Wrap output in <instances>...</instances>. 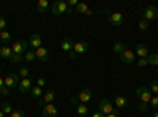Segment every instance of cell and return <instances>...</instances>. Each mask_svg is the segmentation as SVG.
I'll return each mask as SVG.
<instances>
[{
	"mask_svg": "<svg viewBox=\"0 0 158 117\" xmlns=\"http://www.w3.org/2000/svg\"><path fill=\"white\" fill-rule=\"evenodd\" d=\"M27 49H29V41L27 40H16L15 43L11 44V51H13L11 62L13 63H19L22 60V56L27 52Z\"/></svg>",
	"mask_w": 158,
	"mask_h": 117,
	"instance_id": "obj_1",
	"label": "cell"
},
{
	"mask_svg": "<svg viewBox=\"0 0 158 117\" xmlns=\"http://www.w3.org/2000/svg\"><path fill=\"white\" fill-rule=\"evenodd\" d=\"M136 97L141 100V105L138 106V109L141 112H146L149 109V103H150V98H152V92L149 90V87H144V86L138 87L136 89Z\"/></svg>",
	"mask_w": 158,
	"mask_h": 117,
	"instance_id": "obj_2",
	"label": "cell"
},
{
	"mask_svg": "<svg viewBox=\"0 0 158 117\" xmlns=\"http://www.w3.org/2000/svg\"><path fill=\"white\" fill-rule=\"evenodd\" d=\"M89 101H92V90H90V89H82L81 92H79V95L70 98V103H71V105H74V106L77 105V103L87 105Z\"/></svg>",
	"mask_w": 158,
	"mask_h": 117,
	"instance_id": "obj_3",
	"label": "cell"
},
{
	"mask_svg": "<svg viewBox=\"0 0 158 117\" xmlns=\"http://www.w3.org/2000/svg\"><path fill=\"white\" fill-rule=\"evenodd\" d=\"M90 51V44L85 40H79L73 44V52L70 54V59H76L79 54H85Z\"/></svg>",
	"mask_w": 158,
	"mask_h": 117,
	"instance_id": "obj_4",
	"label": "cell"
},
{
	"mask_svg": "<svg viewBox=\"0 0 158 117\" xmlns=\"http://www.w3.org/2000/svg\"><path fill=\"white\" fill-rule=\"evenodd\" d=\"M51 11H52V15H56V16H60L63 13H73V10L68 8V3L63 2V0H56L54 5L51 6Z\"/></svg>",
	"mask_w": 158,
	"mask_h": 117,
	"instance_id": "obj_5",
	"label": "cell"
},
{
	"mask_svg": "<svg viewBox=\"0 0 158 117\" xmlns=\"http://www.w3.org/2000/svg\"><path fill=\"white\" fill-rule=\"evenodd\" d=\"M98 111L101 112V114H112V112H115V108H114V103L109 100V98H103L100 103H98Z\"/></svg>",
	"mask_w": 158,
	"mask_h": 117,
	"instance_id": "obj_6",
	"label": "cell"
},
{
	"mask_svg": "<svg viewBox=\"0 0 158 117\" xmlns=\"http://www.w3.org/2000/svg\"><path fill=\"white\" fill-rule=\"evenodd\" d=\"M156 18H158V8L155 5H149L146 10L142 11V19H146L147 22L155 21Z\"/></svg>",
	"mask_w": 158,
	"mask_h": 117,
	"instance_id": "obj_7",
	"label": "cell"
},
{
	"mask_svg": "<svg viewBox=\"0 0 158 117\" xmlns=\"http://www.w3.org/2000/svg\"><path fill=\"white\" fill-rule=\"evenodd\" d=\"M54 98H56V90L54 89H49L48 92L43 94L41 100H38V106L43 108V106H46V105H49V103L54 101Z\"/></svg>",
	"mask_w": 158,
	"mask_h": 117,
	"instance_id": "obj_8",
	"label": "cell"
},
{
	"mask_svg": "<svg viewBox=\"0 0 158 117\" xmlns=\"http://www.w3.org/2000/svg\"><path fill=\"white\" fill-rule=\"evenodd\" d=\"M19 82H21V76L16 73H10L8 76H5V87L8 89H15L16 86L19 87Z\"/></svg>",
	"mask_w": 158,
	"mask_h": 117,
	"instance_id": "obj_9",
	"label": "cell"
},
{
	"mask_svg": "<svg viewBox=\"0 0 158 117\" xmlns=\"http://www.w3.org/2000/svg\"><path fill=\"white\" fill-rule=\"evenodd\" d=\"M108 13V21L112 24V25H122L123 24V21H125V18H123V15L122 13H118V11H114V13H109V11H106Z\"/></svg>",
	"mask_w": 158,
	"mask_h": 117,
	"instance_id": "obj_10",
	"label": "cell"
},
{
	"mask_svg": "<svg viewBox=\"0 0 158 117\" xmlns=\"http://www.w3.org/2000/svg\"><path fill=\"white\" fill-rule=\"evenodd\" d=\"M120 57V60H122V63H125V65H131V63H135V60H136V56H135V51H130V49H125L123 52L118 56Z\"/></svg>",
	"mask_w": 158,
	"mask_h": 117,
	"instance_id": "obj_11",
	"label": "cell"
},
{
	"mask_svg": "<svg viewBox=\"0 0 158 117\" xmlns=\"http://www.w3.org/2000/svg\"><path fill=\"white\" fill-rule=\"evenodd\" d=\"M149 48L146 46V44H142V43H139V44H136V48H135V56H138L139 59H147L149 57Z\"/></svg>",
	"mask_w": 158,
	"mask_h": 117,
	"instance_id": "obj_12",
	"label": "cell"
},
{
	"mask_svg": "<svg viewBox=\"0 0 158 117\" xmlns=\"http://www.w3.org/2000/svg\"><path fill=\"white\" fill-rule=\"evenodd\" d=\"M57 112H59L57 108L52 105V103L43 106V109H41V115H43V117H57Z\"/></svg>",
	"mask_w": 158,
	"mask_h": 117,
	"instance_id": "obj_13",
	"label": "cell"
},
{
	"mask_svg": "<svg viewBox=\"0 0 158 117\" xmlns=\"http://www.w3.org/2000/svg\"><path fill=\"white\" fill-rule=\"evenodd\" d=\"M112 103H114V108H115V109H125V108L128 106L130 101H128V98L123 97V95H117Z\"/></svg>",
	"mask_w": 158,
	"mask_h": 117,
	"instance_id": "obj_14",
	"label": "cell"
},
{
	"mask_svg": "<svg viewBox=\"0 0 158 117\" xmlns=\"http://www.w3.org/2000/svg\"><path fill=\"white\" fill-rule=\"evenodd\" d=\"M32 79L30 77H25V79H21L19 82V92L21 94H29L30 90H32Z\"/></svg>",
	"mask_w": 158,
	"mask_h": 117,
	"instance_id": "obj_15",
	"label": "cell"
},
{
	"mask_svg": "<svg viewBox=\"0 0 158 117\" xmlns=\"http://www.w3.org/2000/svg\"><path fill=\"white\" fill-rule=\"evenodd\" d=\"M35 56H36V59H38L40 62H48V60H49V51L41 46V48L35 49Z\"/></svg>",
	"mask_w": 158,
	"mask_h": 117,
	"instance_id": "obj_16",
	"label": "cell"
},
{
	"mask_svg": "<svg viewBox=\"0 0 158 117\" xmlns=\"http://www.w3.org/2000/svg\"><path fill=\"white\" fill-rule=\"evenodd\" d=\"M73 40L70 36H67V38H63L62 40V43H60V48H62V51H65V52H68V56L73 52Z\"/></svg>",
	"mask_w": 158,
	"mask_h": 117,
	"instance_id": "obj_17",
	"label": "cell"
},
{
	"mask_svg": "<svg viewBox=\"0 0 158 117\" xmlns=\"http://www.w3.org/2000/svg\"><path fill=\"white\" fill-rule=\"evenodd\" d=\"M29 44L33 48V49H38L41 48V36H40L38 33H33L29 36Z\"/></svg>",
	"mask_w": 158,
	"mask_h": 117,
	"instance_id": "obj_18",
	"label": "cell"
},
{
	"mask_svg": "<svg viewBox=\"0 0 158 117\" xmlns=\"http://www.w3.org/2000/svg\"><path fill=\"white\" fill-rule=\"evenodd\" d=\"M0 57L6 59V60H11V57H13L11 46H2V48H0Z\"/></svg>",
	"mask_w": 158,
	"mask_h": 117,
	"instance_id": "obj_19",
	"label": "cell"
},
{
	"mask_svg": "<svg viewBox=\"0 0 158 117\" xmlns=\"http://www.w3.org/2000/svg\"><path fill=\"white\" fill-rule=\"evenodd\" d=\"M35 8H36V13H46L49 8V2L48 0H38Z\"/></svg>",
	"mask_w": 158,
	"mask_h": 117,
	"instance_id": "obj_20",
	"label": "cell"
},
{
	"mask_svg": "<svg viewBox=\"0 0 158 117\" xmlns=\"http://www.w3.org/2000/svg\"><path fill=\"white\" fill-rule=\"evenodd\" d=\"M125 49H127V48H125V44H123V43H120V41H117V43H114V44H112V52H114L115 56H120Z\"/></svg>",
	"mask_w": 158,
	"mask_h": 117,
	"instance_id": "obj_21",
	"label": "cell"
},
{
	"mask_svg": "<svg viewBox=\"0 0 158 117\" xmlns=\"http://www.w3.org/2000/svg\"><path fill=\"white\" fill-rule=\"evenodd\" d=\"M76 114H77V115H81V117L87 115V114H89V108H87V105L77 103V105H76Z\"/></svg>",
	"mask_w": 158,
	"mask_h": 117,
	"instance_id": "obj_22",
	"label": "cell"
},
{
	"mask_svg": "<svg viewBox=\"0 0 158 117\" xmlns=\"http://www.w3.org/2000/svg\"><path fill=\"white\" fill-rule=\"evenodd\" d=\"M30 95H32L35 100H41V97H43V89H41V87H38V86L32 87V90H30Z\"/></svg>",
	"mask_w": 158,
	"mask_h": 117,
	"instance_id": "obj_23",
	"label": "cell"
},
{
	"mask_svg": "<svg viewBox=\"0 0 158 117\" xmlns=\"http://www.w3.org/2000/svg\"><path fill=\"white\" fill-rule=\"evenodd\" d=\"M147 63L153 65V67H158V54L156 52H150L149 57H147Z\"/></svg>",
	"mask_w": 158,
	"mask_h": 117,
	"instance_id": "obj_24",
	"label": "cell"
},
{
	"mask_svg": "<svg viewBox=\"0 0 158 117\" xmlns=\"http://www.w3.org/2000/svg\"><path fill=\"white\" fill-rule=\"evenodd\" d=\"M11 33L10 32H6V30H2V32H0V41H2V43H10L11 41Z\"/></svg>",
	"mask_w": 158,
	"mask_h": 117,
	"instance_id": "obj_25",
	"label": "cell"
},
{
	"mask_svg": "<svg viewBox=\"0 0 158 117\" xmlns=\"http://www.w3.org/2000/svg\"><path fill=\"white\" fill-rule=\"evenodd\" d=\"M89 10H90V8L87 6V3H77V5H76V8H74V11H76V13H84V15H85V13H87Z\"/></svg>",
	"mask_w": 158,
	"mask_h": 117,
	"instance_id": "obj_26",
	"label": "cell"
},
{
	"mask_svg": "<svg viewBox=\"0 0 158 117\" xmlns=\"http://www.w3.org/2000/svg\"><path fill=\"white\" fill-rule=\"evenodd\" d=\"M18 74L21 76V79H25V77H30V71H29V68H27V67H21Z\"/></svg>",
	"mask_w": 158,
	"mask_h": 117,
	"instance_id": "obj_27",
	"label": "cell"
},
{
	"mask_svg": "<svg viewBox=\"0 0 158 117\" xmlns=\"http://www.w3.org/2000/svg\"><path fill=\"white\" fill-rule=\"evenodd\" d=\"M138 29H139L141 32H146V30L149 29V22H147L146 19H141V21L138 22Z\"/></svg>",
	"mask_w": 158,
	"mask_h": 117,
	"instance_id": "obj_28",
	"label": "cell"
},
{
	"mask_svg": "<svg viewBox=\"0 0 158 117\" xmlns=\"http://www.w3.org/2000/svg\"><path fill=\"white\" fill-rule=\"evenodd\" d=\"M24 59L27 60V62H33V60H36V56H35V51H27V52L24 54Z\"/></svg>",
	"mask_w": 158,
	"mask_h": 117,
	"instance_id": "obj_29",
	"label": "cell"
},
{
	"mask_svg": "<svg viewBox=\"0 0 158 117\" xmlns=\"http://www.w3.org/2000/svg\"><path fill=\"white\" fill-rule=\"evenodd\" d=\"M2 111H3L5 114H11L15 109H13V106L10 105V103H6V101H5V103H2Z\"/></svg>",
	"mask_w": 158,
	"mask_h": 117,
	"instance_id": "obj_30",
	"label": "cell"
},
{
	"mask_svg": "<svg viewBox=\"0 0 158 117\" xmlns=\"http://www.w3.org/2000/svg\"><path fill=\"white\" fill-rule=\"evenodd\" d=\"M149 90H150L152 94L158 95V81H156V79H153V81L150 82V87H149Z\"/></svg>",
	"mask_w": 158,
	"mask_h": 117,
	"instance_id": "obj_31",
	"label": "cell"
},
{
	"mask_svg": "<svg viewBox=\"0 0 158 117\" xmlns=\"http://www.w3.org/2000/svg\"><path fill=\"white\" fill-rule=\"evenodd\" d=\"M149 106H152L153 109H156V108H158V95H152V98H150V103H149Z\"/></svg>",
	"mask_w": 158,
	"mask_h": 117,
	"instance_id": "obj_32",
	"label": "cell"
},
{
	"mask_svg": "<svg viewBox=\"0 0 158 117\" xmlns=\"http://www.w3.org/2000/svg\"><path fill=\"white\" fill-rule=\"evenodd\" d=\"M136 65H138V67L139 68H144V67H147V59H138V62H136Z\"/></svg>",
	"mask_w": 158,
	"mask_h": 117,
	"instance_id": "obj_33",
	"label": "cell"
},
{
	"mask_svg": "<svg viewBox=\"0 0 158 117\" xmlns=\"http://www.w3.org/2000/svg\"><path fill=\"white\" fill-rule=\"evenodd\" d=\"M10 117H25V112L24 111H13L10 114Z\"/></svg>",
	"mask_w": 158,
	"mask_h": 117,
	"instance_id": "obj_34",
	"label": "cell"
},
{
	"mask_svg": "<svg viewBox=\"0 0 158 117\" xmlns=\"http://www.w3.org/2000/svg\"><path fill=\"white\" fill-rule=\"evenodd\" d=\"M5 27H6V21H5L3 16H0V32L5 30Z\"/></svg>",
	"mask_w": 158,
	"mask_h": 117,
	"instance_id": "obj_35",
	"label": "cell"
},
{
	"mask_svg": "<svg viewBox=\"0 0 158 117\" xmlns=\"http://www.w3.org/2000/svg\"><path fill=\"white\" fill-rule=\"evenodd\" d=\"M44 84H46L44 77H38V79H36V86H38V87H44Z\"/></svg>",
	"mask_w": 158,
	"mask_h": 117,
	"instance_id": "obj_36",
	"label": "cell"
},
{
	"mask_svg": "<svg viewBox=\"0 0 158 117\" xmlns=\"http://www.w3.org/2000/svg\"><path fill=\"white\" fill-rule=\"evenodd\" d=\"M10 94H11V90H10L8 87H3L2 90H0V95H3V97H8Z\"/></svg>",
	"mask_w": 158,
	"mask_h": 117,
	"instance_id": "obj_37",
	"label": "cell"
},
{
	"mask_svg": "<svg viewBox=\"0 0 158 117\" xmlns=\"http://www.w3.org/2000/svg\"><path fill=\"white\" fill-rule=\"evenodd\" d=\"M68 8H71V6H74L76 8V5H77V0H68Z\"/></svg>",
	"mask_w": 158,
	"mask_h": 117,
	"instance_id": "obj_38",
	"label": "cell"
},
{
	"mask_svg": "<svg viewBox=\"0 0 158 117\" xmlns=\"http://www.w3.org/2000/svg\"><path fill=\"white\" fill-rule=\"evenodd\" d=\"M92 117H106V115H104V114H101L100 111H97V112H94V114H92Z\"/></svg>",
	"mask_w": 158,
	"mask_h": 117,
	"instance_id": "obj_39",
	"label": "cell"
},
{
	"mask_svg": "<svg viewBox=\"0 0 158 117\" xmlns=\"http://www.w3.org/2000/svg\"><path fill=\"white\" fill-rule=\"evenodd\" d=\"M5 87V77H2V76H0V90H2Z\"/></svg>",
	"mask_w": 158,
	"mask_h": 117,
	"instance_id": "obj_40",
	"label": "cell"
},
{
	"mask_svg": "<svg viewBox=\"0 0 158 117\" xmlns=\"http://www.w3.org/2000/svg\"><path fill=\"white\" fill-rule=\"evenodd\" d=\"M106 117H118V115H117V111H115V112H112V114H108Z\"/></svg>",
	"mask_w": 158,
	"mask_h": 117,
	"instance_id": "obj_41",
	"label": "cell"
},
{
	"mask_svg": "<svg viewBox=\"0 0 158 117\" xmlns=\"http://www.w3.org/2000/svg\"><path fill=\"white\" fill-rule=\"evenodd\" d=\"M152 117H158V111H155V112L152 114Z\"/></svg>",
	"mask_w": 158,
	"mask_h": 117,
	"instance_id": "obj_42",
	"label": "cell"
},
{
	"mask_svg": "<svg viewBox=\"0 0 158 117\" xmlns=\"http://www.w3.org/2000/svg\"><path fill=\"white\" fill-rule=\"evenodd\" d=\"M3 115H5V112H3L2 109H0V117H3Z\"/></svg>",
	"mask_w": 158,
	"mask_h": 117,
	"instance_id": "obj_43",
	"label": "cell"
},
{
	"mask_svg": "<svg viewBox=\"0 0 158 117\" xmlns=\"http://www.w3.org/2000/svg\"><path fill=\"white\" fill-rule=\"evenodd\" d=\"M0 76H2V67H0Z\"/></svg>",
	"mask_w": 158,
	"mask_h": 117,
	"instance_id": "obj_44",
	"label": "cell"
}]
</instances>
